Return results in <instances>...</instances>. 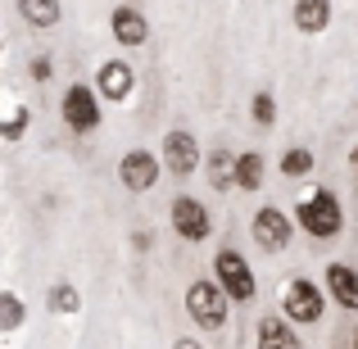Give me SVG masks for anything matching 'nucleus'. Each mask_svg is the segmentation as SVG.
<instances>
[{
  "label": "nucleus",
  "mask_w": 358,
  "mask_h": 349,
  "mask_svg": "<svg viewBox=\"0 0 358 349\" xmlns=\"http://www.w3.org/2000/svg\"><path fill=\"white\" fill-rule=\"evenodd\" d=\"M259 349H304V345L290 336V327L281 318H263L259 322Z\"/></svg>",
  "instance_id": "obj_14"
},
{
  "label": "nucleus",
  "mask_w": 358,
  "mask_h": 349,
  "mask_svg": "<svg viewBox=\"0 0 358 349\" xmlns=\"http://www.w3.org/2000/svg\"><path fill=\"white\" fill-rule=\"evenodd\" d=\"M96 87H100V96H109V100H122V96L131 91V69H127L122 59H109L105 69H100Z\"/></svg>",
  "instance_id": "obj_11"
},
{
  "label": "nucleus",
  "mask_w": 358,
  "mask_h": 349,
  "mask_svg": "<svg viewBox=\"0 0 358 349\" xmlns=\"http://www.w3.org/2000/svg\"><path fill=\"white\" fill-rule=\"evenodd\" d=\"M173 227L182 232V241H204L209 236V209L191 195H182V200H173Z\"/></svg>",
  "instance_id": "obj_6"
},
{
  "label": "nucleus",
  "mask_w": 358,
  "mask_h": 349,
  "mask_svg": "<svg viewBox=\"0 0 358 349\" xmlns=\"http://www.w3.org/2000/svg\"><path fill=\"white\" fill-rule=\"evenodd\" d=\"M118 177L127 191H150V186L159 182V159L150 155V150H127L118 164Z\"/></svg>",
  "instance_id": "obj_5"
},
{
  "label": "nucleus",
  "mask_w": 358,
  "mask_h": 349,
  "mask_svg": "<svg viewBox=\"0 0 358 349\" xmlns=\"http://www.w3.org/2000/svg\"><path fill=\"white\" fill-rule=\"evenodd\" d=\"M186 308H191L195 327H204V332H218V327L227 322V299H222V290L213 286V281H195V286L186 290Z\"/></svg>",
  "instance_id": "obj_1"
},
{
  "label": "nucleus",
  "mask_w": 358,
  "mask_h": 349,
  "mask_svg": "<svg viewBox=\"0 0 358 349\" xmlns=\"http://www.w3.org/2000/svg\"><path fill=\"white\" fill-rule=\"evenodd\" d=\"M23 122H27V109H18V114L5 122V136H9V141H18V136H23Z\"/></svg>",
  "instance_id": "obj_22"
},
{
  "label": "nucleus",
  "mask_w": 358,
  "mask_h": 349,
  "mask_svg": "<svg viewBox=\"0 0 358 349\" xmlns=\"http://www.w3.org/2000/svg\"><path fill=\"white\" fill-rule=\"evenodd\" d=\"M295 23H299V32H322L331 23V0H299Z\"/></svg>",
  "instance_id": "obj_13"
},
{
  "label": "nucleus",
  "mask_w": 358,
  "mask_h": 349,
  "mask_svg": "<svg viewBox=\"0 0 358 349\" xmlns=\"http://www.w3.org/2000/svg\"><path fill=\"white\" fill-rule=\"evenodd\" d=\"M164 164L173 168L177 177L195 173V164H200V150H195V136H191V131H168V141H164Z\"/></svg>",
  "instance_id": "obj_9"
},
{
  "label": "nucleus",
  "mask_w": 358,
  "mask_h": 349,
  "mask_svg": "<svg viewBox=\"0 0 358 349\" xmlns=\"http://www.w3.org/2000/svg\"><path fill=\"white\" fill-rule=\"evenodd\" d=\"M32 78H36V82L50 78V59H32Z\"/></svg>",
  "instance_id": "obj_23"
},
{
  "label": "nucleus",
  "mask_w": 358,
  "mask_h": 349,
  "mask_svg": "<svg viewBox=\"0 0 358 349\" xmlns=\"http://www.w3.org/2000/svg\"><path fill=\"white\" fill-rule=\"evenodd\" d=\"M23 322V304H18V295H0V327H5V332H14V327Z\"/></svg>",
  "instance_id": "obj_19"
},
{
  "label": "nucleus",
  "mask_w": 358,
  "mask_h": 349,
  "mask_svg": "<svg viewBox=\"0 0 358 349\" xmlns=\"http://www.w3.org/2000/svg\"><path fill=\"white\" fill-rule=\"evenodd\" d=\"M173 349H204V345H195V341H177Z\"/></svg>",
  "instance_id": "obj_24"
},
{
  "label": "nucleus",
  "mask_w": 358,
  "mask_h": 349,
  "mask_svg": "<svg viewBox=\"0 0 358 349\" xmlns=\"http://www.w3.org/2000/svg\"><path fill=\"white\" fill-rule=\"evenodd\" d=\"M218 281H222V290H227L231 299H241V304H250L254 299V277H250V268H245V259L236 250H218Z\"/></svg>",
  "instance_id": "obj_3"
},
{
  "label": "nucleus",
  "mask_w": 358,
  "mask_h": 349,
  "mask_svg": "<svg viewBox=\"0 0 358 349\" xmlns=\"http://www.w3.org/2000/svg\"><path fill=\"white\" fill-rule=\"evenodd\" d=\"M254 118H259L263 127H268V122L277 118V105H272V96H268V91H263V96H254Z\"/></svg>",
  "instance_id": "obj_21"
},
{
  "label": "nucleus",
  "mask_w": 358,
  "mask_h": 349,
  "mask_svg": "<svg viewBox=\"0 0 358 349\" xmlns=\"http://www.w3.org/2000/svg\"><path fill=\"white\" fill-rule=\"evenodd\" d=\"M18 14L36 27H55L59 23V0H18Z\"/></svg>",
  "instance_id": "obj_15"
},
{
  "label": "nucleus",
  "mask_w": 358,
  "mask_h": 349,
  "mask_svg": "<svg viewBox=\"0 0 358 349\" xmlns=\"http://www.w3.org/2000/svg\"><path fill=\"white\" fill-rule=\"evenodd\" d=\"M308 168H313V155H308V150H286V155H281V173L286 177H304Z\"/></svg>",
  "instance_id": "obj_18"
},
{
  "label": "nucleus",
  "mask_w": 358,
  "mask_h": 349,
  "mask_svg": "<svg viewBox=\"0 0 358 349\" xmlns=\"http://www.w3.org/2000/svg\"><path fill=\"white\" fill-rule=\"evenodd\" d=\"M78 304H82V299H78L73 286H55L50 290V308H55V313H78Z\"/></svg>",
  "instance_id": "obj_20"
},
{
  "label": "nucleus",
  "mask_w": 358,
  "mask_h": 349,
  "mask_svg": "<svg viewBox=\"0 0 358 349\" xmlns=\"http://www.w3.org/2000/svg\"><path fill=\"white\" fill-rule=\"evenodd\" d=\"M263 182V159L259 155H241L236 159V186H245V191H259Z\"/></svg>",
  "instance_id": "obj_17"
},
{
  "label": "nucleus",
  "mask_w": 358,
  "mask_h": 349,
  "mask_svg": "<svg viewBox=\"0 0 358 349\" xmlns=\"http://www.w3.org/2000/svg\"><path fill=\"white\" fill-rule=\"evenodd\" d=\"M299 222L308 227V236H317V241H327V236L341 232V204H336V195L327 191H313L304 204H299Z\"/></svg>",
  "instance_id": "obj_2"
},
{
  "label": "nucleus",
  "mask_w": 358,
  "mask_h": 349,
  "mask_svg": "<svg viewBox=\"0 0 358 349\" xmlns=\"http://www.w3.org/2000/svg\"><path fill=\"white\" fill-rule=\"evenodd\" d=\"M145 32H150V23L131 5H118L114 9V36H118L122 45H141V41H145Z\"/></svg>",
  "instance_id": "obj_10"
},
{
  "label": "nucleus",
  "mask_w": 358,
  "mask_h": 349,
  "mask_svg": "<svg viewBox=\"0 0 358 349\" xmlns=\"http://www.w3.org/2000/svg\"><path fill=\"white\" fill-rule=\"evenodd\" d=\"M64 122L73 131H96L100 127V105L87 87H69L64 91Z\"/></svg>",
  "instance_id": "obj_4"
},
{
  "label": "nucleus",
  "mask_w": 358,
  "mask_h": 349,
  "mask_svg": "<svg viewBox=\"0 0 358 349\" xmlns=\"http://www.w3.org/2000/svg\"><path fill=\"white\" fill-rule=\"evenodd\" d=\"M209 182L218 186V191L236 182V159H231L227 150H213V159H209Z\"/></svg>",
  "instance_id": "obj_16"
},
{
  "label": "nucleus",
  "mask_w": 358,
  "mask_h": 349,
  "mask_svg": "<svg viewBox=\"0 0 358 349\" xmlns=\"http://www.w3.org/2000/svg\"><path fill=\"white\" fill-rule=\"evenodd\" d=\"M286 313L295 322H317L322 318V295H317L313 281H290L286 286Z\"/></svg>",
  "instance_id": "obj_8"
},
{
  "label": "nucleus",
  "mask_w": 358,
  "mask_h": 349,
  "mask_svg": "<svg viewBox=\"0 0 358 349\" xmlns=\"http://www.w3.org/2000/svg\"><path fill=\"white\" fill-rule=\"evenodd\" d=\"M354 168H358V150H354Z\"/></svg>",
  "instance_id": "obj_25"
},
{
  "label": "nucleus",
  "mask_w": 358,
  "mask_h": 349,
  "mask_svg": "<svg viewBox=\"0 0 358 349\" xmlns=\"http://www.w3.org/2000/svg\"><path fill=\"white\" fill-rule=\"evenodd\" d=\"M254 241L263 245V250H286L290 245V218L281 209H259L254 213Z\"/></svg>",
  "instance_id": "obj_7"
},
{
  "label": "nucleus",
  "mask_w": 358,
  "mask_h": 349,
  "mask_svg": "<svg viewBox=\"0 0 358 349\" xmlns=\"http://www.w3.org/2000/svg\"><path fill=\"white\" fill-rule=\"evenodd\" d=\"M327 286H331V295L341 299L345 308H358V272H354V268L331 263V268H327Z\"/></svg>",
  "instance_id": "obj_12"
}]
</instances>
